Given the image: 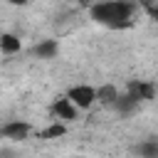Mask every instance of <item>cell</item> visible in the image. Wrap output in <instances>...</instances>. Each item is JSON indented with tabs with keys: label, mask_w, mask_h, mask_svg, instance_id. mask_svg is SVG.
I'll use <instances>...</instances> for the list:
<instances>
[{
	"label": "cell",
	"mask_w": 158,
	"mask_h": 158,
	"mask_svg": "<svg viewBox=\"0 0 158 158\" xmlns=\"http://www.w3.org/2000/svg\"><path fill=\"white\" fill-rule=\"evenodd\" d=\"M138 10V2L133 0H101L91 5V20L109 27V30H126L133 25V15Z\"/></svg>",
	"instance_id": "obj_1"
},
{
	"label": "cell",
	"mask_w": 158,
	"mask_h": 158,
	"mask_svg": "<svg viewBox=\"0 0 158 158\" xmlns=\"http://www.w3.org/2000/svg\"><path fill=\"white\" fill-rule=\"evenodd\" d=\"M67 96H69V101H72L77 109H89V106L96 101V89L89 86V84H77V86H72V89L67 91Z\"/></svg>",
	"instance_id": "obj_2"
},
{
	"label": "cell",
	"mask_w": 158,
	"mask_h": 158,
	"mask_svg": "<svg viewBox=\"0 0 158 158\" xmlns=\"http://www.w3.org/2000/svg\"><path fill=\"white\" fill-rule=\"evenodd\" d=\"M77 111L79 109L69 101V96H57L54 104H52V116H54V121H62V123L74 121L77 118Z\"/></svg>",
	"instance_id": "obj_3"
},
{
	"label": "cell",
	"mask_w": 158,
	"mask_h": 158,
	"mask_svg": "<svg viewBox=\"0 0 158 158\" xmlns=\"http://www.w3.org/2000/svg\"><path fill=\"white\" fill-rule=\"evenodd\" d=\"M126 91L128 94H133L138 101H151L153 96H156V84H151V81H128V86H126Z\"/></svg>",
	"instance_id": "obj_4"
},
{
	"label": "cell",
	"mask_w": 158,
	"mask_h": 158,
	"mask_svg": "<svg viewBox=\"0 0 158 158\" xmlns=\"http://www.w3.org/2000/svg\"><path fill=\"white\" fill-rule=\"evenodd\" d=\"M30 123H25V121H10V123H5L2 128H0V133L5 136V138H15V141H22V138H27L30 136Z\"/></svg>",
	"instance_id": "obj_5"
},
{
	"label": "cell",
	"mask_w": 158,
	"mask_h": 158,
	"mask_svg": "<svg viewBox=\"0 0 158 158\" xmlns=\"http://www.w3.org/2000/svg\"><path fill=\"white\" fill-rule=\"evenodd\" d=\"M116 99H118L116 86L104 84V86H99V89H96V101H99V104H104V106H114V104H116Z\"/></svg>",
	"instance_id": "obj_6"
},
{
	"label": "cell",
	"mask_w": 158,
	"mask_h": 158,
	"mask_svg": "<svg viewBox=\"0 0 158 158\" xmlns=\"http://www.w3.org/2000/svg\"><path fill=\"white\" fill-rule=\"evenodd\" d=\"M0 49H2L5 54H17V52L22 49V42H20L17 35L5 32V35H0Z\"/></svg>",
	"instance_id": "obj_7"
},
{
	"label": "cell",
	"mask_w": 158,
	"mask_h": 158,
	"mask_svg": "<svg viewBox=\"0 0 158 158\" xmlns=\"http://www.w3.org/2000/svg\"><path fill=\"white\" fill-rule=\"evenodd\" d=\"M138 106V99L133 96V94H118V99H116V104H114V109L118 111V114H131L133 109Z\"/></svg>",
	"instance_id": "obj_8"
},
{
	"label": "cell",
	"mask_w": 158,
	"mask_h": 158,
	"mask_svg": "<svg viewBox=\"0 0 158 158\" xmlns=\"http://www.w3.org/2000/svg\"><path fill=\"white\" fill-rule=\"evenodd\" d=\"M57 52H59V44H57L54 40H44V42H40V44L35 47V54H37L40 59H52Z\"/></svg>",
	"instance_id": "obj_9"
},
{
	"label": "cell",
	"mask_w": 158,
	"mask_h": 158,
	"mask_svg": "<svg viewBox=\"0 0 158 158\" xmlns=\"http://www.w3.org/2000/svg\"><path fill=\"white\" fill-rule=\"evenodd\" d=\"M136 153L138 156H146V158H158V138H148L143 143L136 146Z\"/></svg>",
	"instance_id": "obj_10"
},
{
	"label": "cell",
	"mask_w": 158,
	"mask_h": 158,
	"mask_svg": "<svg viewBox=\"0 0 158 158\" xmlns=\"http://www.w3.org/2000/svg\"><path fill=\"white\" fill-rule=\"evenodd\" d=\"M64 133H67V126H64L62 121H54L52 126H47L44 131H40V138L52 141V138H59V136H64Z\"/></svg>",
	"instance_id": "obj_11"
},
{
	"label": "cell",
	"mask_w": 158,
	"mask_h": 158,
	"mask_svg": "<svg viewBox=\"0 0 158 158\" xmlns=\"http://www.w3.org/2000/svg\"><path fill=\"white\" fill-rule=\"evenodd\" d=\"M141 7H143L153 20H158V0H143V2H141Z\"/></svg>",
	"instance_id": "obj_12"
},
{
	"label": "cell",
	"mask_w": 158,
	"mask_h": 158,
	"mask_svg": "<svg viewBox=\"0 0 158 158\" xmlns=\"http://www.w3.org/2000/svg\"><path fill=\"white\" fill-rule=\"evenodd\" d=\"M7 2H10V5H27L30 0H7Z\"/></svg>",
	"instance_id": "obj_13"
},
{
	"label": "cell",
	"mask_w": 158,
	"mask_h": 158,
	"mask_svg": "<svg viewBox=\"0 0 158 158\" xmlns=\"http://www.w3.org/2000/svg\"><path fill=\"white\" fill-rule=\"evenodd\" d=\"M79 2H81V5H89V7H91V0H79Z\"/></svg>",
	"instance_id": "obj_14"
}]
</instances>
